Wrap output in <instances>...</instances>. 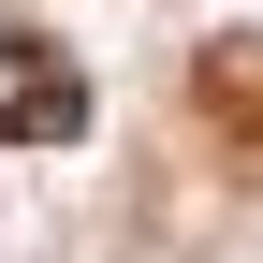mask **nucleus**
Instances as JSON below:
<instances>
[{
    "label": "nucleus",
    "mask_w": 263,
    "mask_h": 263,
    "mask_svg": "<svg viewBox=\"0 0 263 263\" xmlns=\"http://www.w3.org/2000/svg\"><path fill=\"white\" fill-rule=\"evenodd\" d=\"M0 132H15V146H73L88 132V73L44 29H0Z\"/></svg>",
    "instance_id": "f257e3e1"
}]
</instances>
